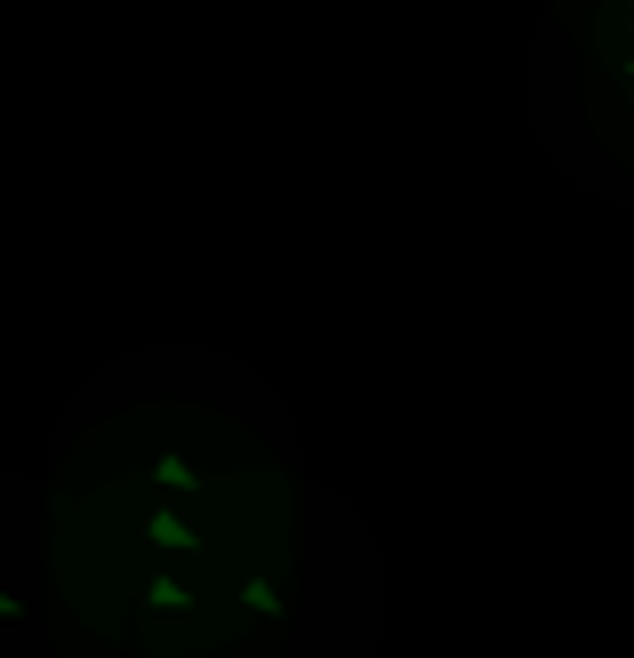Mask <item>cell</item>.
<instances>
[{
	"label": "cell",
	"instance_id": "6da1fadb",
	"mask_svg": "<svg viewBox=\"0 0 634 658\" xmlns=\"http://www.w3.org/2000/svg\"><path fill=\"white\" fill-rule=\"evenodd\" d=\"M145 538L153 546H193V523L185 514H145Z\"/></svg>",
	"mask_w": 634,
	"mask_h": 658
},
{
	"label": "cell",
	"instance_id": "277c9868",
	"mask_svg": "<svg viewBox=\"0 0 634 658\" xmlns=\"http://www.w3.org/2000/svg\"><path fill=\"white\" fill-rule=\"evenodd\" d=\"M626 81H634V64H626Z\"/></svg>",
	"mask_w": 634,
	"mask_h": 658
},
{
	"label": "cell",
	"instance_id": "7a4b0ae2",
	"mask_svg": "<svg viewBox=\"0 0 634 658\" xmlns=\"http://www.w3.org/2000/svg\"><path fill=\"white\" fill-rule=\"evenodd\" d=\"M145 595H153V610H185V586H177V578H153Z\"/></svg>",
	"mask_w": 634,
	"mask_h": 658
},
{
	"label": "cell",
	"instance_id": "3957f363",
	"mask_svg": "<svg viewBox=\"0 0 634 658\" xmlns=\"http://www.w3.org/2000/svg\"><path fill=\"white\" fill-rule=\"evenodd\" d=\"M242 603H249V610H265V618L282 610V595H274V586H265V578H249V586H242Z\"/></svg>",
	"mask_w": 634,
	"mask_h": 658
}]
</instances>
